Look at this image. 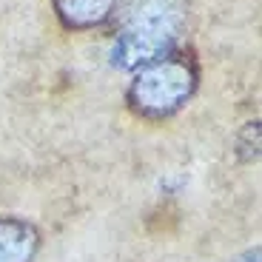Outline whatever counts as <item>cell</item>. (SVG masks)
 Masks as SVG:
<instances>
[{"label":"cell","mask_w":262,"mask_h":262,"mask_svg":"<svg viewBox=\"0 0 262 262\" xmlns=\"http://www.w3.org/2000/svg\"><path fill=\"white\" fill-rule=\"evenodd\" d=\"M185 23L183 0H131L114 46L120 66H143L163 57Z\"/></svg>","instance_id":"1"},{"label":"cell","mask_w":262,"mask_h":262,"mask_svg":"<svg viewBox=\"0 0 262 262\" xmlns=\"http://www.w3.org/2000/svg\"><path fill=\"white\" fill-rule=\"evenodd\" d=\"M196 89V66L188 57H157L131 83V108L143 117H168Z\"/></svg>","instance_id":"2"},{"label":"cell","mask_w":262,"mask_h":262,"mask_svg":"<svg viewBox=\"0 0 262 262\" xmlns=\"http://www.w3.org/2000/svg\"><path fill=\"white\" fill-rule=\"evenodd\" d=\"M37 254V231L23 220H0V262H32Z\"/></svg>","instance_id":"3"},{"label":"cell","mask_w":262,"mask_h":262,"mask_svg":"<svg viewBox=\"0 0 262 262\" xmlns=\"http://www.w3.org/2000/svg\"><path fill=\"white\" fill-rule=\"evenodd\" d=\"M117 0H54V12L69 29H94L114 14Z\"/></svg>","instance_id":"4"},{"label":"cell","mask_w":262,"mask_h":262,"mask_svg":"<svg viewBox=\"0 0 262 262\" xmlns=\"http://www.w3.org/2000/svg\"><path fill=\"white\" fill-rule=\"evenodd\" d=\"M236 262H259V251H251V254H245V256H239Z\"/></svg>","instance_id":"5"}]
</instances>
